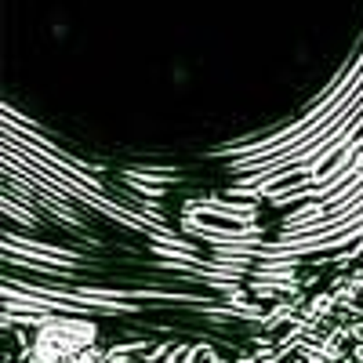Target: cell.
<instances>
[{"instance_id": "1", "label": "cell", "mask_w": 363, "mask_h": 363, "mask_svg": "<svg viewBox=\"0 0 363 363\" xmlns=\"http://www.w3.org/2000/svg\"><path fill=\"white\" fill-rule=\"evenodd\" d=\"M99 345V323L87 316H51L33 330L26 363H80V356Z\"/></svg>"}]
</instances>
